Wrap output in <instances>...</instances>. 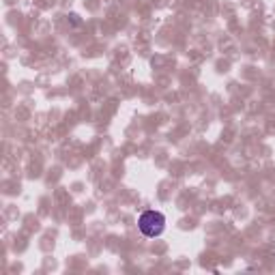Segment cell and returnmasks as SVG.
<instances>
[{
  "instance_id": "1",
  "label": "cell",
  "mask_w": 275,
  "mask_h": 275,
  "mask_svg": "<svg viewBox=\"0 0 275 275\" xmlns=\"http://www.w3.org/2000/svg\"><path fill=\"white\" fill-rule=\"evenodd\" d=\"M138 228H140V232L148 238L159 237L165 230V215L159 211H153V209L144 211L142 215L138 217Z\"/></svg>"
}]
</instances>
